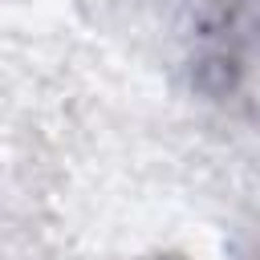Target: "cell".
I'll return each instance as SVG.
<instances>
[]
</instances>
